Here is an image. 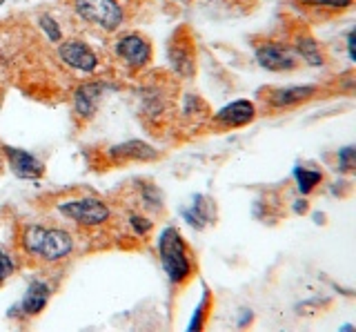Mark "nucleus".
I'll return each instance as SVG.
<instances>
[{
  "mask_svg": "<svg viewBox=\"0 0 356 332\" xmlns=\"http://www.w3.org/2000/svg\"><path fill=\"white\" fill-rule=\"evenodd\" d=\"M256 103L248 101V98H238V101H232L225 107L211 116V127L214 129H238L250 125L256 118Z\"/></svg>",
  "mask_w": 356,
  "mask_h": 332,
  "instance_id": "1a4fd4ad",
  "label": "nucleus"
},
{
  "mask_svg": "<svg viewBox=\"0 0 356 332\" xmlns=\"http://www.w3.org/2000/svg\"><path fill=\"white\" fill-rule=\"evenodd\" d=\"M254 58L263 70L274 74L294 72L303 65L296 56V52L292 49V45L287 40H278V38L254 40Z\"/></svg>",
  "mask_w": 356,
  "mask_h": 332,
  "instance_id": "20e7f679",
  "label": "nucleus"
},
{
  "mask_svg": "<svg viewBox=\"0 0 356 332\" xmlns=\"http://www.w3.org/2000/svg\"><path fill=\"white\" fill-rule=\"evenodd\" d=\"M0 150H3L5 161L9 163L11 172H14L18 179L31 181V179H40L44 174L42 161H38L33 154H29L25 150H18V148H11V145H0Z\"/></svg>",
  "mask_w": 356,
  "mask_h": 332,
  "instance_id": "f8f14e48",
  "label": "nucleus"
},
{
  "mask_svg": "<svg viewBox=\"0 0 356 332\" xmlns=\"http://www.w3.org/2000/svg\"><path fill=\"white\" fill-rule=\"evenodd\" d=\"M11 272H14V261L9 259V254L5 250H0V283H3Z\"/></svg>",
  "mask_w": 356,
  "mask_h": 332,
  "instance_id": "b1692460",
  "label": "nucleus"
},
{
  "mask_svg": "<svg viewBox=\"0 0 356 332\" xmlns=\"http://www.w3.org/2000/svg\"><path fill=\"white\" fill-rule=\"evenodd\" d=\"M337 159H339V172L341 174H352L356 170V150L354 145H345L337 152Z\"/></svg>",
  "mask_w": 356,
  "mask_h": 332,
  "instance_id": "aec40b11",
  "label": "nucleus"
},
{
  "mask_svg": "<svg viewBox=\"0 0 356 332\" xmlns=\"http://www.w3.org/2000/svg\"><path fill=\"white\" fill-rule=\"evenodd\" d=\"M318 92L316 85H296V87H270L267 92H261L265 105H270L276 112L281 109H292L300 103L309 101Z\"/></svg>",
  "mask_w": 356,
  "mask_h": 332,
  "instance_id": "9d476101",
  "label": "nucleus"
},
{
  "mask_svg": "<svg viewBox=\"0 0 356 332\" xmlns=\"http://www.w3.org/2000/svg\"><path fill=\"white\" fill-rule=\"evenodd\" d=\"M218 5H222L225 9H229V12L234 14H248L254 9L256 0H216Z\"/></svg>",
  "mask_w": 356,
  "mask_h": 332,
  "instance_id": "4be33fe9",
  "label": "nucleus"
},
{
  "mask_svg": "<svg viewBox=\"0 0 356 332\" xmlns=\"http://www.w3.org/2000/svg\"><path fill=\"white\" fill-rule=\"evenodd\" d=\"M49 294H51V290H49L47 283H31L27 294L22 297V301H20V313L27 315V317L38 315L40 310L47 306Z\"/></svg>",
  "mask_w": 356,
  "mask_h": 332,
  "instance_id": "f3484780",
  "label": "nucleus"
},
{
  "mask_svg": "<svg viewBox=\"0 0 356 332\" xmlns=\"http://www.w3.org/2000/svg\"><path fill=\"white\" fill-rule=\"evenodd\" d=\"M176 3H189V0H176Z\"/></svg>",
  "mask_w": 356,
  "mask_h": 332,
  "instance_id": "bb28decb",
  "label": "nucleus"
},
{
  "mask_svg": "<svg viewBox=\"0 0 356 332\" xmlns=\"http://www.w3.org/2000/svg\"><path fill=\"white\" fill-rule=\"evenodd\" d=\"M305 210H307V201H296L294 203V212L300 214V212H305Z\"/></svg>",
  "mask_w": 356,
  "mask_h": 332,
  "instance_id": "a878e982",
  "label": "nucleus"
},
{
  "mask_svg": "<svg viewBox=\"0 0 356 332\" xmlns=\"http://www.w3.org/2000/svg\"><path fill=\"white\" fill-rule=\"evenodd\" d=\"M161 265L174 285H185L196 274V259L176 228H165L159 239Z\"/></svg>",
  "mask_w": 356,
  "mask_h": 332,
  "instance_id": "f257e3e1",
  "label": "nucleus"
},
{
  "mask_svg": "<svg viewBox=\"0 0 356 332\" xmlns=\"http://www.w3.org/2000/svg\"><path fill=\"white\" fill-rule=\"evenodd\" d=\"M294 179H296V185H298V192L303 194V196H307V194H312L323 183V172L305 168V165H296V168H294Z\"/></svg>",
  "mask_w": 356,
  "mask_h": 332,
  "instance_id": "a211bd4d",
  "label": "nucleus"
},
{
  "mask_svg": "<svg viewBox=\"0 0 356 332\" xmlns=\"http://www.w3.org/2000/svg\"><path fill=\"white\" fill-rule=\"evenodd\" d=\"M129 226H131V230L136 232V235H149L152 232V228H154V223H152V219H147L145 214H129Z\"/></svg>",
  "mask_w": 356,
  "mask_h": 332,
  "instance_id": "5701e85b",
  "label": "nucleus"
},
{
  "mask_svg": "<svg viewBox=\"0 0 356 332\" xmlns=\"http://www.w3.org/2000/svg\"><path fill=\"white\" fill-rule=\"evenodd\" d=\"M107 154L114 161H154L159 159V150L143 141H127L109 148Z\"/></svg>",
  "mask_w": 356,
  "mask_h": 332,
  "instance_id": "2eb2a0df",
  "label": "nucleus"
},
{
  "mask_svg": "<svg viewBox=\"0 0 356 332\" xmlns=\"http://www.w3.org/2000/svg\"><path fill=\"white\" fill-rule=\"evenodd\" d=\"M289 45L296 52L300 63L309 65V68H325L327 65V52L321 42L309 34L305 27H294L289 31Z\"/></svg>",
  "mask_w": 356,
  "mask_h": 332,
  "instance_id": "6e6552de",
  "label": "nucleus"
},
{
  "mask_svg": "<svg viewBox=\"0 0 356 332\" xmlns=\"http://www.w3.org/2000/svg\"><path fill=\"white\" fill-rule=\"evenodd\" d=\"M152 42L143 34H122L114 42V56L129 70H145L152 63Z\"/></svg>",
  "mask_w": 356,
  "mask_h": 332,
  "instance_id": "39448f33",
  "label": "nucleus"
},
{
  "mask_svg": "<svg viewBox=\"0 0 356 332\" xmlns=\"http://www.w3.org/2000/svg\"><path fill=\"white\" fill-rule=\"evenodd\" d=\"M20 248L29 257L42 261H60L72 254L74 239L70 237V232L60 228L27 226L20 232Z\"/></svg>",
  "mask_w": 356,
  "mask_h": 332,
  "instance_id": "f03ea898",
  "label": "nucleus"
},
{
  "mask_svg": "<svg viewBox=\"0 0 356 332\" xmlns=\"http://www.w3.org/2000/svg\"><path fill=\"white\" fill-rule=\"evenodd\" d=\"M58 56L63 58V63L67 65V68L85 72V74H92L98 68L96 52L83 40H74V38L63 40L58 45Z\"/></svg>",
  "mask_w": 356,
  "mask_h": 332,
  "instance_id": "9b49d317",
  "label": "nucleus"
},
{
  "mask_svg": "<svg viewBox=\"0 0 356 332\" xmlns=\"http://www.w3.org/2000/svg\"><path fill=\"white\" fill-rule=\"evenodd\" d=\"M38 25H40V29L44 31V34H47V38L49 40H54V42H60L63 40V31H60V25L56 23V20L51 18V16H40L38 18Z\"/></svg>",
  "mask_w": 356,
  "mask_h": 332,
  "instance_id": "412c9836",
  "label": "nucleus"
},
{
  "mask_svg": "<svg viewBox=\"0 0 356 332\" xmlns=\"http://www.w3.org/2000/svg\"><path fill=\"white\" fill-rule=\"evenodd\" d=\"M103 83H87L78 87L74 94V114L78 118H92L100 96H103Z\"/></svg>",
  "mask_w": 356,
  "mask_h": 332,
  "instance_id": "dca6fc26",
  "label": "nucleus"
},
{
  "mask_svg": "<svg viewBox=\"0 0 356 332\" xmlns=\"http://www.w3.org/2000/svg\"><path fill=\"white\" fill-rule=\"evenodd\" d=\"M354 34H356L354 29H352L350 34H348V56H350L352 61L356 58V54H354Z\"/></svg>",
  "mask_w": 356,
  "mask_h": 332,
  "instance_id": "393cba45",
  "label": "nucleus"
},
{
  "mask_svg": "<svg viewBox=\"0 0 356 332\" xmlns=\"http://www.w3.org/2000/svg\"><path fill=\"white\" fill-rule=\"evenodd\" d=\"M296 9L312 20L337 18L354 7V0H292Z\"/></svg>",
  "mask_w": 356,
  "mask_h": 332,
  "instance_id": "ddd939ff",
  "label": "nucleus"
},
{
  "mask_svg": "<svg viewBox=\"0 0 356 332\" xmlns=\"http://www.w3.org/2000/svg\"><path fill=\"white\" fill-rule=\"evenodd\" d=\"M58 212L65 214L67 219L76 221V223L94 228V226H103L109 221L111 212L107 203H103L96 196H85V198H76V201H67L58 205Z\"/></svg>",
  "mask_w": 356,
  "mask_h": 332,
  "instance_id": "423d86ee",
  "label": "nucleus"
},
{
  "mask_svg": "<svg viewBox=\"0 0 356 332\" xmlns=\"http://www.w3.org/2000/svg\"><path fill=\"white\" fill-rule=\"evenodd\" d=\"M183 219L187 221L189 228H194L198 232L205 230L207 226L216 223V203L205 194H196L192 198V203L183 210Z\"/></svg>",
  "mask_w": 356,
  "mask_h": 332,
  "instance_id": "4468645a",
  "label": "nucleus"
},
{
  "mask_svg": "<svg viewBox=\"0 0 356 332\" xmlns=\"http://www.w3.org/2000/svg\"><path fill=\"white\" fill-rule=\"evenodd\" d=\"M76 16L100 31H116L125 23V9L120 0H72Z\"/></svg>",
  "mask_w": 356,
  "mask_h": 332,
  "instance_id": "7ed1b4c3",
  "label": "nucleus"
},
{
  "mask_svg": "<svg viewBox=\"0 0 356 332\" xmlns=\"http://www.w3.org/2000/svg\"><path fill=\"white\" fill-rule=\"evenodd\" d=\"M211 308H214V294L209 292V287H203V297H200V303L196 308V313L192 317V324H189V330H203L205 321L209 319Z\"/></svg>",
  "mask_w": 356,
  "mask_h": 332,
  "instance_id": "6ab92c4d",
  "label": "nucleus"
},
{
  "mask_svg": "<svg viewBox=\"0 0 356 332\" xmlns=\"http://www.w3.org/2000/svg\"><path fill=\"white\" fill-rule=\"evenodd\" d=\"M170 61L181 76L189 79V76L196 74V45L187 27L176 29V34L170 42Z\"/></svg>",
  "mask_w": 356,
  "mask_h": 332,
  "instance_id": "0eeeda50",
  "label": "nucleus"
}]
</instances>
